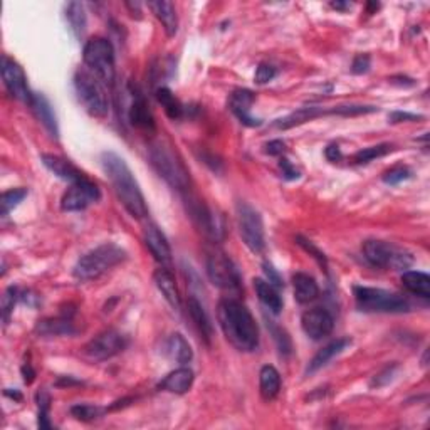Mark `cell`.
Listing matches in <instances>:
<instances>
[{"instance_id":"35","label":"cell","mask_w":430,"mask_h":430,"mask_svg":"<svg viewBox=\"0 0 430 430\" xmlns=\"http://www.w3.org/2000/svg\"><path fill=\"white\" fill-rule=\"evenodd\" d=\"M27 197V190L26 189H12V190H7L4 192L2 194V215L6 217V215H9V212L11 210H13L19 205L22 200H24Z\"/></svg>"},{"instance_id":"32","label":"cell","mask_w":430,"mask_h":430,"mask_svg":"<svg viewBox=\"0 0 430 430\" xmlns=\"http://www.w3.org/2000/svg\"><path fill=\"white\" fill-rule=\"evenodd\" d=\"M66 21L70 24V29L72 31V34L76 35V39H81L86 32V24H88V19H86V11L84 6L79 2H70L66 6Z\"/></svg>"},{"instance_id":"18","label":"cell","mask_w":430,"mask_h":430,"mask_svg":"<svg viewBox=\"0 0 430 430\" xmlns=\"http://www.w3.org/2000/svg\"><path fill=\"white\" fill-rule=\"evenodd\" d=\"M399 250L393 249V246L383 241L370 239L363 244V255L370 264L375 268H388L393 266V260Z\"/></svg>"},{"instance_id":"20","label":"cell","mask_w":430,"mask_h":430,"mask_svg":"<svg viewBox=\"0 0 430 430\" xmlns=\"http://www.w3.org/2000/svg\"><path fill=\"white\" fill-rule=\"evenodd\" d=\"M155 285H157L158 291L162 292V296L167 299V303L172 306L175 311H182V297L178 292L175 277L173 274L168 271L167 268H160L153 274Z\"/></svg>"},{"instance_id":"1","label":"cell","mask_w":430,"mask_h":430,"mask_svg":"<svg viewBox=\"0 0 430 430\" xmlns=\"http://www.w3.org/2000/svg\"><path fill=\"white\" fill-rule=\"evenodd\" d=\"M217 318L227 341L239 351L258 350L259 328L250 311L234 297H224L217 306Z\"/></svg>"},{"instance_id":"23","label":"cell","mask_w":430,"mask_h":430,"mask_svg":"<svg viewBox=\"0 0 430 430\" xmlns=\"http://www.w3.org/2000/svg\"><path fill=\"white\" fill-rule=\"evenodd\" d=\"M148 7L152 9L155 17L162 22L167 35L173 38L178 31V17L175 6H173L172 2H168V0H157V2H148Z\"/></svg>"},{"instance_id":"17","label":"cell","mask_w":430,"mask_h":430,"mask_svg":"<svg viewBox=\"0 0 430 430\" xmlns=\"http://www.w3.org/2000/svg\"><path fill=\"white\" fill-rule=\"evenodd\" d=\"M40 162L45 168H48L49 172H53L54 175L61 178V180L70 182V184H77V182L84 180L86 175L81 170H77V168L72 165L70 160L59 157V155H51V153H45L40 157Z\"/></svg>"},{"instance_id":"48","label":"cell","mask_w":430,"mask_h":430,"mask_svg":"<svg viewBox=\"0 0 430 430\" xmlns=\"http://www.w3.org/2000/svg\"><path fill=\"white\" fill-rule=\"evenodd\" d=\"M324 157H326L329 162H338V160H341V150L338 145H329L326 150H324Z\"/></svg>"},{"instance_id":"29","label":"cell","mask_w":430,"mask_h":430,"mask_svg":"<svg viewBox=\"0 0 430 430\" xmlns=\"http://www.w3.org/2000/svg\"><path fill=\"white\" fill-rule=\"evenodd\" d=\"M331 114V109L329 111H324L323 108H316V106H304L301 109H297V111L291 113L290 116L282 118V120H279L276 123V126L279 128V130H290V128H294V126H299L303 125V123L306 121H311L314 120V118L321 116V114Z\"/></svg>"},{"instance_id":"9","label":"cell","mask_w":430,"mask_h":430,"mask_svg":"<svg viewBox=\"0 0 430 430\" xmlns=\"http://www.w3.org/2000/svg\"><path fill=\"white\" fill-rule=\"evenodd\" d=\"M237 224L244 244L255 254H260L266 247V236H264V224L260 214L249 204H237Z\"/></svg>"},{"instance_id":"42","label":"cell","mask_w":430,"mask_h":430,"mask_svg":"<svg viewBox=\"0 0 430 430\" xmlns=\"http://www.w3.org/2000/svg\"><path fill=\"white\" fill-rule=\"evenodd\" d=\"M370 70V56L368 54H358L351 64V72L353 75H363Z\"/></svg>"},{"instance_id":"52","label":"cell","mask_w":430,"mask_h":430,"mask_svg":"<svg viewBox=\"0 0 430 430\" xmlns=\"http://www.w3.org/2000/svg\"><path fill=\"white\" fill-rule=\"evenodd\" d=\"M331 7H335V9H340V11H343V9H348L350 6H348V4H341V2H333V4H331Z\"/></svg>"},{"instance_id":"14","label":"cell","mask_w":430,"mask_h":430,"mask_svg":"<svg viewBox=\"0 0 430 430\" xmlns=\"http://www.w3.org/2000/svg\"><path fill=\"white\" fill-rule=\"evenodd\" d=\"M301 326H303V331L311 340H323L335 328V319L326 309L313 308L303 314Z\"/></svg>"},{"instance_id":"39","label":"cell","mask_w":430,"mask_h":430,"mask_svg":"<svg viewBox=\"0 0 430 430\" xmlns=\"http://www.w3.org/2000/svg\"><path fill=\"white\" fill-rule=\"evenodd\" d=\"M17 297H19V291L17 287H9L6 294L2 297V313H4V321H9V314L12 313L13 306L17 303Z\"/></svg>"},{"instance_id":"49","label":"cell","mask_w":430,"mask_h":430,"mask_svg":"<svg viewBox=\"0 0 430 430\" xmlns=\"http://www.w3.org/2000/svg\"><path fill=\"white\" fill-rule=\"evenodd\" d=\"M22 377H24V382L27 383V385H31V383L34 382L35 372H34V370H32L31 363H26L24 367H22Z\"/></svg>"},{"instance_id":"51","label":"cell","mask_w":430,"mask_h":430,"mask_svg":"<svg viewBox=\"0 0 430 430\" xmlns=\"http://www.w3.org/2000/svg\"><path fill=\"white\" fill-rule=\"evenodd\" d=\"M6 395H7V397H11V399H16V400H21V399H22L21 393H17V392H13V393H12V392H9V388L6 390Z\"/></svg>"},{"instance_id":"13","label":"cell","mask_w":430,"mask_h":430,"mask_svg":"<svg viewBox=\"0 0 430 430\" xmlns=\"http://www.w3.org/2000/svg\"><path fill=\"white\" fill-rule=\"evenodd\" d=\"M101 199V192H99L98 185L88 177L84 180L72 184L71 189L66 192L61 200V209L66 212H79L84 210L89 204L98 202Z\"/></svg>"},{"instance_id":"46","label":"cell","mask_w":430,"mask_h":430,"mask_svg":"<svg viewBox=\"0 0 430 430\" xmlns=\"http://www.w3.org/2000/svg\"><path fill=\"white\" fill-rule=\"evenodd\" d=\"M285 148H286L285 141L272 140L266 145V153L272 155V157H279V155H282V152H285Z\"/></svg>"},{"instance_id":"22","label":"cell","mask_w":430,"mask_h":430,"mask_svg":"<svg viewBox=\"0 0 430 430\" xmlns=\"http://www.w3.org/2000/svg\"><path fill=\"white\" fill-rule=\"evenodd\" d=\"M192 383H194V372H192L190 368L182 367L177 368L175 372L168 373L167 377L160 382L158 388L182 395V393H187L190 390Z\"/></svg>"},{"instance_id":"19","label":"cell","mask_w":430,"mask_h":430,"mask_svg":"<svg viewBox=\"0 0 430 430\" xmlns=\"http://www.w3.org/2000/svg\"><path fill=\"white\" fill-rule=\"evenodd\" d=\"M128 118H130V123L135 128H140V130L145 131L155 130V118L152 111H150L145 96L140 91L133 93V103H131L130 111H128Z\"/></svg>"},{"instance_id":"11","label":"cell","mask_w":430,"mask_h":430,"mask_svg":"<svg viewBox=\"0 0 430 430\" xmlns=\"http://www.w3.org/2000/svg\"><path fill=\"white\" fill-rule=\"evenodd\" d=\"M0 72H2L4 86L7 88L9 94H11L12 98L19 99V101L29 104L31 106L34 93H31L29 86H27L26 72L21 67V64L16 62L9 56H2Z\"/></svg>"},{"instance_id":"8","label":"cell","mask_w":430,"mask_h":430,"mask_svg":"<svg viewBox=\"0 0 430 430\" xmlns=\"http://www.w3.org/2000/svg\"><path fill=\"white\" fill-rule=\"evenodd\" d=\"M207 276L210 282L219 290L227 292H239L242 279L239 269L226 253L215 249L207 255Z\"/></svg>"},{"instance_id":"7","label":"cell","mask_w":430,"mask_h":430,"mask_svg":"<svg viewBox=\"0 0 430 430\" xmlns=\"http://www.w3.org/2000/svg\"><path fill=\"white\" fill-rule=\"evenodd\" d=\"M82 59L86 67L101 79L106 86H113L116 70H114L113 45L104 38H93L84 44Z\"/></svg>"},{"instance_id":"30","label":"cell","mask_w":430,"mask_h":430,"mask_svg":"<svg viewBox=\"0 0 430 430\" xmlns=\"http://www.w3.org/2000/svg\"><path fill=\"white\" fill-rule=\"evenodd\" d=\"M402 285L409 292L420 297L430 296V277L420 271H407L402 274Z\"/></svg>"},{"instance_id":"44","label":"cell","mask_w":430,"mask_h":430,"mask_svg":"<svg viewBox=\"0 0 430 430\" xmlns=\"http://www.w3.org/2000/svg\"><path fill=\"white\" fill-rule=\"evenodd\" d=\"M279 167H281L282 175H285L286 180H296V178H299V172H297L296 168L292 167L290 160L281 158V160H279Z\"/></svg>"},{"instance_id":"43","label":"cell","mask_w":430,"mask_h":430,"mask_svg":"<svg viewBox=\"0 0 430 430\" xmlns=\"http://www.w3.org/2000/svg\"><path fill=\"white\" fill-rule=\"evenodd\" d=\"M395 370H397V365H392V367H388L383 370L382 373H378L377 377H375V380L372 382V387H383L387 385L388 382L393 378V375H395Z\"/></svg>"},{"instance_id":"36","label":"cell","mask_w":430,"mask_h":430,"mask_svg":"<svg viewBox=\"0 0 430 430\" xmlns=\"http://www.w3.org/2000/svg\"><path fill=\"white\" fill-rule=\"evenodd\" d=\"M392 146L390 145H377V146H370V148H363L360 150L358 153L355 155L353 160L355 163H368L375 158L385 157V155L390 152Z\"/></svg>"},{"instance_id":"10","label":"cell","mask_w":430,"mask_h":430,"mask_svg":"<svg viewBox=\"0 0 430 430\" xmlns=\"http://www.w3.org/2000/svg\"><path fill=\"white\" fill-rule=\"evenodd\" d=\"M126 348V338L120 331L108 329V331L99 333L98 336L93 338L88 345L82 346L81 356L89 363H99V361H106L118 353H121Z\"/></svg>"},{"instance_id":"53","label":"cell","mask_w":430,"mask_h":430,"mask_svg":"<svg viewBox=\"0 0 430 430\" xmlns=\"http://www.w3.org/2000/svg\"><path fill=\"white\" fill-rule=\"evenodd\" d=\"M378 7H380V6H378V4H368V9H370V12H372V11H375V9H378Z\"/></svg>"},{"instance_id":"6","label":"cell","mask_w":430,"mask_h":430,"mask_svg":"<svg viewBox=\"0 0 430 430\" xmlns=\"http://www.w3.org/2000/svg\"><path fill=\"white\" fill-rule=\"evenodd\" d=\"M353 294L356 308L365 313H404L410 309L407 297L380 287L355 286Z\"/></svg>"},{"instance_id":"16","label":"cell","mask_w":430,"mask_h":430,"mask_svg":"<svg viewBox=\"0 0 430 430\" xmlns=\"http://www.w3.org/2000/svg\"><path fill=\"white\" fill-rule=\"evenodd\" d=\"M255 96L253 91L249 89H236L234 93L231 94V99H228V108L231 111L236 114L237 120H239L242 125L246 126H259L260 121L259 118H254L250 114V108H253Z\"/></svg>"},{"instance_id":"37","label":"cell","mask_w":430,"mask_h":430,"mask_svg":"<svg viewBox=\"0 0 430 430\" xmlns=\"http://www.w3.org/2000/svg\"><path fill=\"white\" fill-rule=\"evenodd\" d=\"M101 409L94 405H75L71 407V414L72 417H76L77 420H82V422H91V420L98 419L101 415Z\"/></svg>"},{"instance_id":"2","label":"cell","mask_w":430,"mask_h":430,"mask_svg":"<svg viewBox=\"0 0 430 430\" xmlns=\"http://www.w3.org/2000/svg\"><path fill=\"white\" fill-rule=\"evenodd\" d=\"M101 165L111 182L114 194L123 204V207L128 210V214L135 219H145L148 215L145 197L125 160L113 152H104L101 155Z\"/></svg>"},{"instance_id":"31","label":"cell","mask_w":430,"mask_h":430,"mask_svg":"<svg viewBox=\"0 0 430 430\" xmlns=\"http://www.w3.org/2000/svg\"><path fill=\"white\" fill-rule=\"evenodd\" d=\"M189 313L192 319H194L195 326L199 328V331L202 333V336L205 338V341L210 343L214 336V328L212 323H210V319L207 316V313H205L204 306L197 301V297H189Z\"/></svg>"},{"instance_id":"15","label":"cell","mask_w":430,"mask_h":430,"mask_svg":"<svg viewBox=\"0 0 430 430\" xmlns=\"http://www.w3.org/2000/svg\"><path fill=\"white\" fill-rule=\"evenodd\" d=\"M145 246L152 253L157 263L162 264V268H168L172 264V247L168 244L167 237L155 224H148L143 231Z\"/></svg>"},{"instance_id":"21","label":"cell","mask_w":430,"mask_h":430,"mask_svg":"<svg viewBox=\"0 0 430 430\" xmlns=\"http://www.w3.org/2000/svg\"><path fill=\"white\" fill-rule=\"evenodd\" d=\"M31 108L34 109L35 116H38L39 121L45 126V130H48L54 138H59V126H57L56 114H54V109L51 106V103H49V99L45 98L44 94H34Z\"/></svg>"},{"instance_id":"33","label":"cell","mask_w":430,"mask_h":430,"mask_svg":"<svg viewBox=\"0 0 430 430\" xmlns=\"http://www.w3.org/2000/svg\"><path fill=\"white\" fill-rule=\"evenodd\" d=\"M35 331L44 336H62V335H72L76 329L72 326L71 319L56 318V319H44V321H39Z\"/></svg>"},{"instance_id":"41","label":"cell","mask_w":430,"mask_h":430,"mask_svg":"<svg viewBox=\"0 0 430 430\" xmlns=\"http://www.w3.org/2000/svg\"><path fill=\"white\" fill-rule=\"evenodd\" d=\"M276 76V70L271 64H259L258 70H255V82L258 84H266V82L272 81Z\"/></svg>"},{"instance_id":"50","label":"cell","mask_w":430,"mask_h":430,"mask_svg":"<svg viewBox=\"0 0 430 430\" xmlns=\"http://www.w3.org/2000/svg\"><path fill=\"white\" fill-rule=\"evenodd\" d=\"M276 340L281 341V336H276ZM282 340H287V338L282 336ZM286 343H290V341H286ZM279 348H281V353H282V351H286V353L290 351V346L285 345V343H279Z\"/></svg>"},{"instance_id":"24","label":"cell","mask_w":430,"mask_h":430,"mask_svg":"<svg viewBox=\"0 0 430 430\" xmlns=\"http://www.w3.org/2000/svg\"><path fill=\"white\" fill-rule=\"evenodd\" d=\"M350 345H351V340H348V338H340V340L329 343V345L324 346L323 350H319L318 353L314 355V358L309 361L308 373H314V372H318V370H321L323 367H326L329 361L335 358V356L343 353V351L348 348Z\"/></svg>"},{"instance_id":"38","label":"cell","mask_w":430,"mask_h":430,"mask_svg":"<svg viewBox=\"0 0 430 430\" xmlns=\"http://www.w3.org/2000/svg\"><path fill=\"white\" fill-rule=\"evenodd\" d=\"M412 177V172L407 167H395L392 170H388L385 175H383V182L388 185H399L400 182L409 180Z\"/></svg>"},{"instance_id":"28","label":"cell","mask_w":430,"mask_h":430,"mask_svg":"<svg viewBox=\"0 0 430 430\" xmlns=\"http://www.w3.org/2000/svg\"><path fill=\"white\" fill-rule=\"evenodd\" d=\"M259 388L264 400H272L281 390V375L271 365L263 367L259 373Z\"/></svg>"},{"instance_id":"34","label":"cell","mask_w":430,"mask_h":430,"mask_svg":"<svg viewBox=\"0 0 430 430\" xmlns=\"http://www.w3.org/2000/svg\"><path fill=\"white\" fill-rule=\"evenodd\" d=\"M155 96H157V101L162 104L165 114H167L170 120H178V118H182V114H184V106H182V103L178 101L175 94H173L170 89L162 86V88L157 89Z\"/></svg>"},{"instance_id":"47","label":"cell","mask_w":430,"mask_h":430,"mask_svg":"<svg viewBox=\"0 0 430 430\" xmlns=\"http://www.w3.org/2000/svg\"><path fill=\"white\" fill-rule=\"evenodd\" d=\"M422 116L419 114H410V113H402V111H395L390 114V123H402V121H415L420 120Z\"/></svg>"},{"instance_id":"12","label":"cell","mask_w":430,"mask_h":430,"mask_svg":"<svg viewBox=\"0 0 430 430\" xmlns=\"http://www.w3.org/2000/svg\"><path fill=\"white\" fill-rule=\"evenodd\" d=\"M187 202H189V214L194 219L197 227L200 231H204V234L210 237L212 241H222L224 234H226V228H224V221L221 215H217L212 209L205 207L200 200L194 199V197H185Z\"/></svg>"},{"instance_id":"27","label":"cell","mask_w":430,"mask_h":430,"mask_svg":"<svg viewBox=\"0 0 430 430\" xmlns=\"http://www.w3.org/2000/svg\"><path fill=\"white\" fill-rule=\"evenodd\" d=\"M254 287L258 292L259 301L274 314H279L282 309V299L279 296L277 287H274L271 282L264 281V279H254Z\"/></svg>"},{"instance_id":"26","label":"cell","mask_w":430,"mask_h":430,"mask_svg":"<svg viewBox=\"0 0 430 430\" xmlns=\"http://www.w3.org/2000/svg\"><path fill=\"white\" fill-rule=\"evenodd\" d=\"M165 351H167V355L170 356L173 361H177V363L180 365L190 363L192 358H194V351H192L189 341H187L180 333H173V335L168 338L167 343H165Z\"/></svg>"},{"instance_id":"3","label":"cell","mask_w":430,"mask_h":430,"mask_svg":"<svg viewBox=\"0 0 430 430\" xmlns=\"http://www.w3.org/2000/svg\"><path fill=\"white\" fill-rule=\"evenodd\" d=\"M125 259L126 253L120 246L113 244V242H106V244L98 246L96 249L81 255L75 269H72V276L81 282L93 281V279L101 277L104 272L118 266Z\"/></svg>"},{"instance_id":"45","label":"cell","mask_w":430,"mask_h":430,"mask_svg":"<svg viewBox=\"0 0 430 430\" xmlns=\"http://www.w3.org/2000/svg\"><path fill=\"white\" fill-rule=\"evenodd\" d=\"M264 272H266V276H268V279H269L268 282H271V285H272L274 287H282V279H281V276H279V274H277L276 269H274V268L271 266V264L264 263Z\"/></svg>"},{"instance_id":"40","label":"cell","mask_w":430,"mask_h":430,"mask_svg":"<svg viewBox=\"0 0 430 430\" xmlns=\"http://www.w3.org/2000/svg\"><path fill=\"white\" fill-rule=\"evenodd\" d=\"M296 241H297V244H299L301 247H303V249L306 250V253H309L311 255H313L314 259L318 260L319 264H321V266L326 268V263H328V260H326V255H324V254L321 253V250H319L318 247L313 244V242L308 241V239H304V237H301V236H297V237H296Z\"/></svg>"},{"instance_id":"4","label":"cell","mask_w":430,"mask_h":430,"mask_svg":"<svg viewBox=\"0 0 430 430\" xmlns=\"http://www.w3.org/2000/svg\"><path fill=\"white\" fill-rule=\"evenodd\" d=\"M150 160H152L153 168L160 177L167 182L173 189L187 194L190 190V173L182 163V160L173 153L172 146L157 141L150 148Z\"/></svg>"},{"instance_id":"25","label":"cell","mask_w":430,"mask_h":430,"mask_svg":"<svg viewBox=\"0 0 430 430\" xmlns=\"http://www.w3.org/2000/svg\"><path fill=\"white\" fill-rule=\"evenodd\" d=\"M292 287H294L296 301L301 304H308L319 296L318 282L311 276H308V274L297 272L296 276L292 277Z\"/></svg>"},{"instance_id":"5","label":"cell","mask_w":430,"mask_h":430,"mask_svg":"<svg viewBox=\"0 0 430 430\" xmlns=\"http://www.w3.org/2000/svg\"><path fill=\"white\" fill-rule=\"evenodd\" d=\"M104 82L88 67L76 71L75 88L82 108L94 118H104L109 111V99Z\"/></svg>"}]
</instances>
